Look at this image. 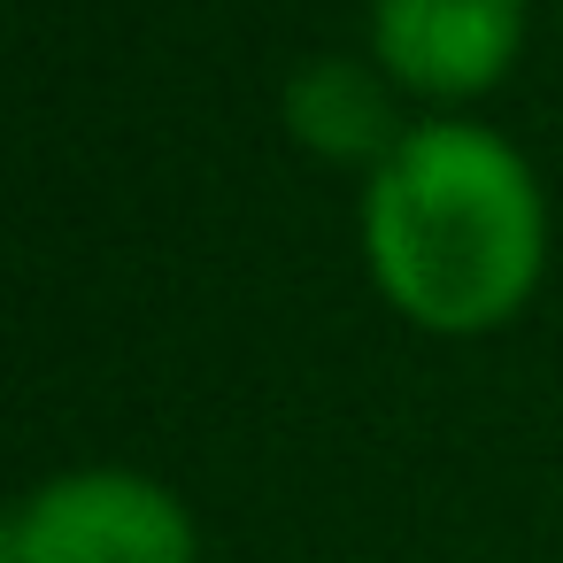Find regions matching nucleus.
<instances>
[{
    "mask_svg": "<svg viewBox=\"0 0 563 563\" xmlns=\"http://www.w3.org/2000/svg\"><path fill=\"white\" fill-rule=\"evenodd\" d=\"M363 247L394 309L432 332H478L532 294L548 209L509 140L478 124H417L371 170Z\"/></svg>",
    "mask_w": 563,
    "mask_h": 563,
    "instance_id": "f257e3e1",
    "label": "nucleus"
},
{
    "mask_svg": "<svg viewBox=\"0 0 563 563\" xmlns=\"http://www.w3.org/2000/svg\"><path fill=\"white\" fill-rule=\"evenodd\" d=\"M9 563H194V517L140 471H63L0 532Z\"/></svg>",
    "mask_w": 563,
    "mask_h": 563,
    "instance_id": "f03ea898",
    "label": "nucleus"
},
{
    "mask_svg": "<svg viewBox=\"0 0 563 563\" xmlns=\"http://www.w3.org/2000/svg\"><path fill=\"white\" fill-rule=\"evenodd\" d=\"M371 40L401 86L478 93L509 70L525 40V0H378Z\"/></svg>",
    "mask_w": 563,
    "mask_h": 563,
    "instance_id": "7ed1b4c3",
    "label": "nucleus"
},
{
    "mask_svg": "<svg viewBox=\"0 0 563 563\" xmlns=\"http://www.w3.org/2000/svg\"><path fill=\"white\" fill-rule=\"evenodd\" d=\"M286 124L294 140H309L317 155H378L386 132H394V109H386V86L363 70V63H309L294 86H286Z\"/></svg>",
    "mask_w": 563,
    "mask_h": 563,
    "instance_id": "20e7f679",
    "label": "nucleus"
},
{
    "mask_svg": "<svg viewBox=\"0 0 563 563\" xmlns=\"http://www.w3.org/2000/svg\"><path fill=\"white\" fill-rule=\"evenodd\" d=\"M0 563H9V548H0Z\"/></svg>",
    "mask_w": 563,
    "mask_h": 563,
    "instance_id": "39448f33",
    "label": "nucleus"
}]
</instances>
